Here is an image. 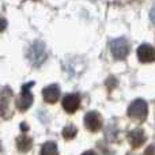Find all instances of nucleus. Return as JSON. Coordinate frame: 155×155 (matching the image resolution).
Listing matches in <instances>:
<instances>
[{
  "mask_svg": "<svg viewBox=\"0 0 155 155\" xmlns=\"http://www.w3.org/2000/svg\"><path fill=\"white\" fill-rule=\"evenodd\" d=\"M148 107L143 99H135L128 107V116L136 121H144L147 117Z\"/></svg>",
  "mask_w": 155,
  "mask_h": 155,
  "instance_id": "1",
  "label": "nucleus"
},
{
  "mask_svg": "<svg viewBox=\"0 0 155 155\" xmlns=\"http://www.w3.org/2000/svg\"><path fill=\"white\" fill-rule=\"evenodd\" d=\"M27 56H29L30 63H31L34 67H40V65L46 60L45 45H44L42 42H40V41L34 42L31 45V48H30L29 54H27Z\"/></svg>",
  "mask_w": 155,
  "mask_h": 155,
  "instance_id": "2",
  "label": "nucleus"
},
{
  "mask_svg": "<svg viewBox=\"0 0 155 155\" xmlns=\"http://www.w3.org/2000/svg\"><path fill=\"white\" fill-rule=\"evenodd\" d=\"M33 84H34L33 82H29V83L22 86L21 95H19V98L16 99V107H18V110H21V112L27 110L30 107V105H31L33 94H31V91H30V88L33 87Z\"/></svg>",
  "mask_w": 155,
  "mask_h": 155,
  "instance_id": "3",
  "label": "nucleus"
},
{
  "mask_svg": "<svg viewBox=\"0 0 155 155\" xmlns=\"http://www.w3.org/2000/svg\"><path fill=\"white\" fill-rule=\"evenodd\" d=\"M110 52L117 60H124L129 53V44L125 38H117L110 44Z\"/></svg>",
  "mask_w": 155,
  "mask_h": 155,
  "instance_id": "4",
  "label": "nucleus"
},
{
  "mask_svg": "<svg viewBox=\"0 0 155 155\" xmlns=\"http://www.w3.org/2000/svg\"><path fill=\"white\" fill-rule=\"evenodd\" d=\"M84 125L90 132H97L102 127V117L97 112H88L84 116Z\"/></svg>",
  "mask_w": 155,
  "mask_h": 155,
  "instance_id": "5",
  "label": "nucleus"
},
{
  "mask_svg": "<svg viewBox=\"0 0 155 155\" xmlns=\"http://www.w3.org/2000/svg\"><path fill=\"white\" fill-rule=\"evenodd\" d=\"M63 109L67 113H75L80 106V97L78 94H67L61 101Z\"/></svg>",
  "mask_w": 155,
  "mask_h": 155,
  "instance_id": "6",
  "label": "nucleus"
},
{
  "mask_svg": "<svg viewBox=\"0 0 155 155\" xmlns=\"http://www.w3.org/2000/svg\"><path fill=\"white\" fill-rule=\"evenodd\" d=\"M137 57L142 63H154L155 61V48L148 44H143L137 48Z\"/></svg>",
  "mask_w": 155,
  "mask_h": 155,
  "instance_id": "7",
  "label": "nucleus"
},
{
  "mask_svg": "<svg viewBox=\"0 0 155 155\" xmlns=\"http://www.w3.org/2000/svg\"><path fill=\"white\" fill-rule=\"evenodd\" d=\"M42 97L44 101L48 104H54L60 97V88L57 84H51L42 90Z\"/></svg>",
  "mask_w": 155,
  "mask_h": 155,
  "instance_id": "8",
  "label": "nucleus"
},
{
  "mask_svg": "<svg viewBox=\"0 0 155 155\" xmlns=\"http://www.w3.org/2000/svg\"><path fill=\"white\" fill-rule=\"evenodd\" d=\"M128 142L132 148H139L146 142V135L142 129H134L128 134Z\"/></svg>",
  "mask_w": 155,
  "mask_h": 155,
  "instance_id": "9",
  "label": "nucleus"
},
{
  "mask_svg": "<svg viewBox=\"0 0 155 155\" xmlns=\"http://www.w3.org/2000/svg\"><path fill=\"white\" fill-rule=\"evenodd\" d=\"M31 144H33L31 137L26 136V135H21L18 137V140H16V146H18V150L21 153H27L30 150V147H31Z\"/></svg>",
  "mask_w": 155,
  "mask_h": 155,
  "instance_id": "10",
  "label": "nucleus"
},
{
  "mask_svg": "<svg viewBox=\"0 0 155 155\" xmlns=\"http://www.w3.org/2000/svg\"><path fill=\"white\" fill-rule=\"evenodd\" d=\"M40 155H57V146L53 142H46L41 147Z\"/></svg>",
  "mask_w": 155,
  "mask_h": 155,
  "instance_id": "11",
  "label": "nucleus"
},
{
  "mask_svg": "<svg viewBox=\"0 0 155 155\" xmlns=\"http://www.w3.org/2000/svg\"><path fill=\"white\" fill-rule=\"evenodd\" d=\"M11 98V90L8 87H4L2 91V112H3V116L5 114V107H7V104H8V99Z\"/></svg>",
  "mask_w": 155,
  "mask_h": 155,
  "instance_id": "12",
  "label": "nucleus"
},
{
  "mask_svg": "<svg viewBox=\"0 0 155 155\" xmlns=\"http://www.w3.org/2000/svg\"><path fill=\"white\" fill-rule=\"evenodd\" d=\"M63 136H64L65 139H68V140L74 139V137L76 136V128L74 125L64 127V129H63Z\"/></svg>",
  "mask_w": 155,
  "mask_h": 155,
  "instance_id": "13",
  "label": "nucleus"
},
{
  "mask_svg": "<svg viewBox=\"0 0 155 155\" xmlns=\"http://www.w3.org/2000/svg\"><path fill=\"white\" fill-rule=\"evenodd\" d=\"M144 155H155V146H150V147L146 150Z\"/></svg>",
  "mask_w": 155,
  "mask_h": 155,
  "instance_id": "14",
  "label": "nucleus"
},
{
  "mask_svg": "<svg viewBox=\"0 0 155 155\" xmlns=\"http://www.w3.org/2000/svg\"><path fill=\"white\" fill-rule=\"evenodd\" d=\"M150 16H151V21L155 23V5L153 7V10H151V12H150Z\"/></svg>",
  "mask_w": 155,
  "mask_h": 155,
  "instance_id": "15",
  "label": "nucleus"
},
{
  "mask_svg": "<svg viewBox=\"0 0 155 155\" xmlns=\"http://www.w3.org/2000/svg\"><path fill=\"white\" fill-rule=\"evenodd\" d=\"M82 155H97L94 151H86V153H83Z\"/></svg>",
  "mask_w": 155,
  "mask_h": 155,
  "instance_id": "16",
  "label": "nucleus"
}]
</instances>
